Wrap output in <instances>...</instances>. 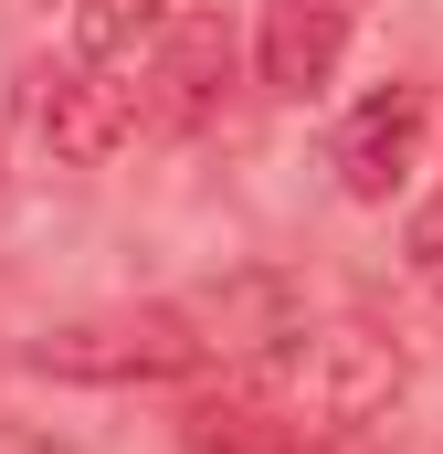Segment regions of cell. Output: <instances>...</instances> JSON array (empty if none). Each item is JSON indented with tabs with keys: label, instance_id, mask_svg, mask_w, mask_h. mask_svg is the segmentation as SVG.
<instances>
[{
	"label": "cell",
	"instance_id": "1",
	"mask_svg": "<svg viewBox=\"0 0 443 454\" xmlns=\"http://www.w3.org/2000/svg\"><path fill=\"white\" fill-rule=\"evenodd\" d=\"M243 380L275 412H296V423H369L401 391V348L380 339L369 317H338V328H296L285 348H264Z\"/></svg>",
	"mask_w": 443,
	"mask_h": 454
},
{
	"label": "cell",
	"instance_id": "2",
	"mask_svg": "<svg viewBox=\"0 0 443 454\" xmlns=\"http://www.w3.org/2000/svg\"><path fill=\"white\" fill-rule=\"evenodd\" d=\"M43 380H85V391H127V380H180L201 370V339L180 307H116V317H74L32 339Z\"/></svg>",
	"mask_w": 443,
	"mask_h": 454
},
{
	"label": "cell",
	"instance_id": "3",
	"mask_svg": "<svg viewBox=\"0 0 443 454\" xmlns=\"http://www.w3.org/2000/svg\"><path fill=\"white\" fill-rule=\"evenodd\" d=\"M222 85H232V21H222V11H169V32L148 43L137 127H159V137H190V127H212Z\"/></svg>",
	"mask_w": 443,
	"mask_h": 454
},
{
	"label": "cell",
	"instance_id": "4",
	"mask_svg": "<svg viewBox=\"0 0 443 454\" xmlns=\"http://www.w3.org/2000/svg\"><path fill=\"white\" fill-rule=\"evenodd\" d=\"M32 127H43V148H53L64 169H96V159H116V148H127V127H137V96L116 85L106 64H64V74L43 85Z\"/></svg>",
	"mask_w": 443,
	"mask_h": 454
},
{
	"label": "cell",
	"instance_id": "5",
	"mask_svg": "<svg viewBox=\"0 0 443 454\" xmlns=\"http://www.w3.org/2000/svg\"><path fill=\"white\" fill-rule=\"evenodd\" d=\"M423 85H391V96H369V106L338 127V191L348 201H391L401 180H412V159H423Z\"/></svg>",
	"mask_w": 443,
	"mask_h": 454
},
{
	"label": "cell",
	"instance_id": "6",
	"mask_svg": "<svg viewBox=\"0 0 443 454\" xmlns=\"http://www.w3.org/2000/svg\"><path fill=\"white\" fill-rule=\"evenodd\" d=\"M348 53V0H275L264 32H253V64L275 96H317Z\"/></svg>",
	"mask_w": 443,
	"mask_h": 454
},
{
	"label": "cell",
	"instance_id": "7",
	"mask_svg": "<svg viewBox=\"0 0 443 454\" xmlns=\"http://www.w3.org/2000/svg\"><path fill=\"white\" fill-rule=\"evenodd\" d=\"M169 32V0H74V64H137Z\"/></svg>",
	"mask_w": 443,
	"mask_h": 454
},
{
	"label": "cell",
	"instance_id": "8",
	"mask_svg": "<svg viewBox=\"0 0 443 454\" xmlns=\"http://www.w3.org/2000/svg\"><path fill=\"white\" fill-rule=\"evenodd\" d=\"M412 254H423V275H433V286H443V201H433V212H423V223H412Z\"/></svg>",
	"mask_w": 443,
	"mask_h": 454
}]
</instances>
